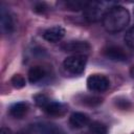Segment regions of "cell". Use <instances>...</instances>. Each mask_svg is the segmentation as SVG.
<instances>
[{"instance_id": "3", "label": "cell", "mask_w": 134, "mask_h": 134, "mask_svg": "<svg viewBox=\"0 0 134 134\" xmlns=\"http://www.w3.org/2000/svg\"><path fill=\"white\" fill-rule=\"evenodd\" d=\"M86 63H87L86 54H72L64 60L63 66L67 72L73 75H77L84 71Z\"/></svg>"}, {"instance_id": "2", "label": "cell", "mask_w": 134, "mask_h": 134, "mask_svg": "<svg viewBox=\"0 0 134 134\" xmlns=\"http://www.w3.org/2000/svg\"><path fill=\"white\" fill-rule=\"evenodd\" d=\"M113 6V5H112ZM110 3L104 1H90L84 7V17L88 22H97L103 20L106 13L112 7Z\"/></svg>"}, {"instance_id": "4", "label": "cell", "mask_w": 134, "mask_h": 134, "mask_svg": "<svg viewBox=\"0 0 134 134\" xmlns=\"http://www.w3.org/2000/svg\"><path fill=\"white\" fill-rule=\"evenodd\" d=\"M110 86V81L103 74H91L87 79V88L92 92H104Z\"/></svg>"}, {"instance_id": "14", "label": "cell", "mask_w": 134, "mask_h": 134, "mask_svg": "<svg viewBox=\"0 0 134 134\" xmlns=\"http://www.w3.org/2000/svg\"><path fill=\"white\" fill-rule=\"evenodd\" d=\"M88 126H89L90 132H92L93 134H107L108 133V129L106 125H104L100 121H90Z\"/></svg>"}, {"instance_id": "15", "label": "cell", "mask_w": 134, "mask_h": 134, "mask_svg": "<svg viewBox=\"0 0 134 134\" xmlns=\"http://www.w3.org/2000/svg\"><path fill=\"white\" fill-rule=\"evenodd\" d=\"M82 103L86 106L89 107H95L99 104H102L103 98L99 96H95V95H83L82 96Z\"/></svg>"}, {"instance_id": "22", "label": "cell", "mask_w": 134, "mask_h": 134, "mask_svg": "<svg viewBox=\"0 0 134 134\" xmlns=\"http://www.w3.org/2000/svg\"><path fill=\"white\" fill-rule=\"evenodd\" d=\"M130 74H131L132 77H134V66H132V67L130 68Z\"/></svg>"}, {"instance_id": "6", "label": "cell", "mask_w": 134, "mask_h": 134, "mask_svg": "<svg viewBox=\"0 0 134 134\" xmlns=\"http://www.w3.org/2000/svg\"><path fill=\"white\" fill-rule=\"evenodd\" d=\"M103 53L107 59L115 62H125L128 58L124 49L118 46H108L103 50Z\"/></svg>"}, {"instance_id": "20", "label": "cell", "mask_w": 134, "mask_h": 134, "mask_svg": "<svg viewBox=\"0 0 134 134\" xmlns=\"http://www.w3.org/2000/svg\"><path fill=\"white\" fill-rule=\"evenodd\" d=\"M34 10H35L36 13H38V14H44V13L47 10V6H46L45 3H37V4L35 5Z\"/></svg>"}, {"instance_id": "18", "label": "cell", "mask_w": 134, "mask_h": 134, "mask_svg": "<svg viewBox=\"0 0 134 134\" xmlns=\"http://www.w3.org/2000/svg\"><path fill=\"white\" fill-rule=\"evenodd\" d=\"M86 3L87 2H83V1H67V2H64V5L68 9L80 10V9H84Z\"/></svg>"}, {"instance_id": "16", "label": "cell", "mask_w": 134, "mask_h": 134, "mask_svg": "<svg viewBox=\"0 0 134 134\" xmlns=\"http://www.w3.org/2000/svg\"><path fill=\"white\" fill-rule=\"evenodd\" d=\"M10 83L17 89L23 88L25 86V84H26L25 79H24V76L22 74H15V75H13V77L10 79Z\"/></svg>"}, {"instance_id": "19", "label": "cell", "mask_w": 134, "mask_h": 134, "mask_svg": "<svg viewBox=\"0 0 134 134\" xmlns=\"http://www.w3.org/2000/svg\"><path fill=\"white\" fill-rule=\"evenodd\" d=\"M125 42H126V44L130 48L134 49V25L126 32V35H125Z\"/></svg>"}, {"instance_id": "5", "label": "cell", "mask_w": 134, "mask_h": 134, "mask_svg": "<svg viewBox=\"0 0 134 134\" xmlns=\"http://www.w3.org/2000/svg\"><path fill=\"white\" fill-rule=\"evenodd\" d=\"M61 48L66 52L74 54H84L90 50V44L86 41H69L61 45Z\"/></svg>"}, {"instance_id": "7", "label": "cell", "mask_w": 134, "mask_h": 134, "mask_svg": "<svg viewBox=\"0 0 134 134\" xmlns=\"http://www.w3.org/2000/svg\"><path fill=\"white\" fill-rule=\"evenodd\" d=\"M65 29L64 27L60 26V25H55L52 27L47 28L44 32H43V38L47 41V42H51V43H55L61 41L64 36H65Z\"/></svg>"}, {"instance_id": "23", "label": "cell", "mask_w": 134, "mask_h": 134, "mask_svg": "<svg viewBox=\"0 0 134 134\" xmlns=\"http://www.w3.org/2000/svg\"><path fill=\"white\" fill-rule=\"evenodd\" d=\"M16 134H28V133H26V132H22V131H20V132H18V133H16Z\"/></svg>"}, {"instance_id": "12", "label": "cell", "mask_w": 134, "mask_h": 134, "mask_svg": "<svg viewBox=\"0 0 134 134\" xmlns=\"http://www.w3.org/2000/svg\"><path fill=\"white\" fill-rule=\"evenodd\" d=\"M46 74L45 69L42 66H34L28 70V81L31 84H36L40 82Z\"/></svg>"}, {"instance_id": "21", "label": "cell", "mask_w": 134, "mask_h": 134, "mask_svg": "<svg viewBox=\"0 0 134 134\" xmlns=\"http://www.w3.org/2000/svg\"><path fill=\"white\" fill-rule=\"evenodd\" d=\"M0 134H12V132H10L9 129L3 127V128H1V130H0Z\"/></svg>"}, {"instance_id": "9", "label": "cell", "mask_w": 134, "mask_h": 134, "mask_svg": "<svg viewBox=\"0 0 134 134\" xmlns=\"http://www.w3.org/2000/svg\"><path fill=\"white\" fill-rule=\"evenodd\" d=\"M69 122L73 128L80 129L90 124V118L87 114L82 112H74L69 117Z\"/></svg>"}, {"instance_id": "10", "label": "cell", "mask_w": 134, "mask_h": 134, "mask_svg": "<svg viewBox=\"0 0 134 134\" xmlns=\"http://www.w3.org/2000/svg\"><path fill=\"white\" fill-rule=\"evenodd\" d=\"M1 28L7 35L12 34L15 29V24H14L13 17L9 15L8 12L4 10L3 8L1 9Z\"/></svg>"}, {"instance_id": "11", "label": "cell", "mask_w": 134, "mask_h": 134, "mask_svg": "<svg viewBox=\"0 0 134 134\" xmlns=\"http://www.w3.org/2000/svg\"><path fill=\"white\" fill-rule=\"evenodd\" d=\"M9 114L15 118H22L28 111V105L23 102H18L9 107Z\"/></svg>"}, {"instance_id": "17", "label": "cell", "mask_w": 134, "mask_h": 134, "mask_svg": "<svg viewBox=\"0 0 134 134\" xmlns=\"http://www.w3.org/2000/svg\"><path fill=\"white\" fill-rule=\"evenodd\" d=\"M34 100H35V103H36V105L38 106V107H40V108H44L49 102H50V99H49V97L47 96V95H45V94H43V93H39V94H36L35 96H34Z\"/></svg>"}, {"instance_id": "8", "label": "cell", "mask_w": 134, "mask_h": 134, "mask_svg": "<svg viewBox=\"0 0 134 134\" xmlns=\"http://www.w3.org/2000/svg\"><path fill=\"white\" fill-rule=\"evenodd\" d=\"M44 112L50 116H62L65 114V112L67 111V107L59 102H54V100H50L44 108H43Z\"/></svg>"}, {"instance_id": "1", "label": "cell", "mask_w": 134, "mask_h": 134, "mask_svg": "<svg viewBox=\"0 0 134 134\" xmlns=\"http://www.w3.org/2000/svg\"><path fill=\"white\" fill-rule=\"evenodd\" d=\"M130 22L129 10L121 5H113L104 16L102 23L104 28L110 34L124 30Z\"/></svg>"}, {"instance_id": "13", "label": "cell", "mask_w": 134, "mask_h": 134, "mask_svg": "<svg viewBox=\"0 0 134 134\" xmlns=\"http://www.w3.org/2000/svg\"><path fill=\"white\" fill-rule=\"evenodd\" d=\"M36 131L39 134H65L62 129L52 124H40L36 126Z\"/></svg>"}]
</instances>
